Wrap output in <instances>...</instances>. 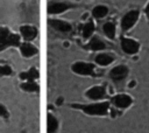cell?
I'll list each match as a JSON object with an SVG mask.
<instances>
[{
    "label": "cell",
    "mask_w": 149,
    "mask_h": 133,
    "mask_svg": "<svg viewBox=\"0 0 149 133\" xmlns=\"http://www.w3.org/2000/svg\"><path fill=\"white\" fill-rule=\"evenodd\" d=\"M109 106L111 103L108 100H101V102H94L91 104H79V103H72L70 104V107L81 111L83 113L92 117H106L109 114Z\"/></svg>",
    "instance_id": "6da1fadb"
},
{
    "label": "cell",
    "mask_w": 149,
    "mask_h": 133,
    "mask_svg": "<svg viewBox=\"0 0 149 133\" xmlns=\"http://www.w3.org/2000/svg\"><path fill=\"white\" fill-rule=\"evenodd\" d=\"M21 44V36L13 33L8 27L0 26V52L9 47H19Z\"/></svg>",
    "instance_id": "7a4b0ae2"
},
{
    "label": "cell",
    "mask_w": 149,
    "mask_h": 133,
    "mask_svg": "<svg viewBox=\"0 0 149 133\" xmlns=\"http://www.w3.org/2000/svg\"><path fill=\"white\" fill-rule=\"evenodd\" d=\"M71 70L73 74L79 75V76H92L95 77V65L90 62H84V61H77L72 63Z\"/></svg>",
    "instance_id": "3957f363"
},
{
    "label": "cell",
    "mask_w": 149,
    "mask_h": 133,
    "mask_svg": "<svg viewBox=\"0 0 149 133\" xmlns=\"http://www.w3.org/2000/svg\"><path fill=\"white\" fill-rule=\"evenodd\" d=\"M128 74H129L128 66L125 64H119L111 69V71L108 72V77L115 85H121L128 77Z\"/></svg>",
    "instance_id": "277c9868"
},
{
    "label": "cell",
    "mask_w": 149,
    "mask_h": 133,
    "mask_svg": "<svg viewBox=\"0 0 149 133\" xmlns=\"http://www.w3.org/2000/svg\"><path fill=\"white\" fill-rule=\"evenodd\" d=\"M140 18V12L137 9H132L129 12H127L122 18H121V21H120V27L122 29V32H128L130 30L137 22Z\"/></svg>",
    "instance_id": "5b68a950"
},
{
    "label": "cell",
    "mask_w": 149,
    "mask_h": 133,
    "mask_svg": "<svg viewBox=\"0 0 149 133\" xmlns=\"http://www.w3.org/2000/svg\"><path fill=\"white\" fill-rule=\"evenodd\" d=\"M120 47L122 51L127 55H135L140 51V42L126 36L120 37Z\"/></svg>",
    "instance_id": "8992f818"
},
{
    "label": "cell",
    "mask_w": 149,
    "mask_h": 133,
    "mask_svg": "<svg viewBox=\"0 0 149 133\" xmlns=\"http://www.w3.org/2000/svg\"><path fill=\"white\" fill-rule=\"evenodd\" d=\"M85 97L93 102H101L107 97L106 85H94L85 91Z\"/></svg>",
    "instance_id": "52a82bcc"
},
{
    "label": "cell",
    "mask_w": 149,
    "mask_h": 133,
    "mask_svg": "<svg viewBox=\"0 0 149 133\" xmlns=\"http://www.w3.org/2000/svg\"><path fill=\"white\" fill-rule=\"evenodd\" d=\"M72 7H74V5H72L71 2L62 1V0H52L48 4V13L52 15H57V14L66 12L68 9Z\"/></svg>",
    "instance_id": "ba28073f"
},
{
    "label": "cell",
    "mask_w": 149,
    "mask_h": 133,
    "mask_svg": "<svg viewBox=\"0 0 149 133\" xmlns=\"http://www.w3.org/2000/svg\"><path fill=\"white\" fill-rule=\"evenodd\" d=\"M109 103L116 108L125 110V108H128L133 104V98L127 93H118L111 98Z\"/></svg>",
    "instance_id": "9c48e42d"
},
{
    "label": "cell",
    "mask_w": 149,
    "mask_h": 133,
    "mask_svg": "<svg viewBox=\"0 0 149 133\" xmlns=\"http://www.w3.org/2000/svg\"><path fill=\"white\" fill-rule=\"evenodd\" d=\"M38 34V30L35 26L31 24H22L20 27V36L21 38H23L26 42H30L36 38Z\"/></svg>",
    "instance_id": "30bf717a"
},
{
    "label": "cell",
    "mask_w": 149,
    "mask_h": 133,
    "mask_svg": "<svg viewBox=\"0 0 149 133\" xmlns=\"http://www.w3.org/2000/svg\"><path fill=\"white\" fill-rule=\"evenodd\" d=\"M49 24L59 33H69L72 29L71 23L62 19H49Z\"/></svg>",
    "instance_id": "8fae6325"
},
{
    "label": "cell",
    "mask_w": 149,
    "mask_h": 133,
    "mask_svg": "<svg viewBox=\"0 0 149 133\" xmlns=\"http://www.w3.org/2000/svg\"><path fill=\"white\" fill-rule=\"evenodd\" d=\"M84 48H85L86 50H91V51H101V50L106 49V44H105V42H104L99 36L93 35V36L90 38L88 43H86V44L84 46Z\"/></svg>",
    "instance_id": "7c38bea8"
},
{
    "label": "cell",
    "mask_w": 149,
    "mask_h": 133,
    "mask_svg": "<svg viewBox=\"0 0 149 133\" xmlns=\"http://www.w3.org/2000/svg\"><path fill=\"white\" fill-rule=\"evenodd\" d=\"M114 60H115L114 55L108 54V52H99L98 55L94 56L95 64H98L100 66H107V65L112 64L114 62Z\"/></svg>",
    "instance_id": "4fadbf2b"
},
{
    "label": "cell",
    "mask_w": 149,
    "mask_h": 133,
    "mask_svg": "<svg viewBox=\"0 0 149 133\" xmlns=\"http://www.w3.org/2000/svg\"><path fill=\"white\" fill-rule=\"evenodd\" d=\"M19 49H20L21 55L23 57H26V58H29V57H31V56L37 54V48L34 44H31L30 42H26L24 41L23 43H21L19 46Z\"/></svg>",
    "instance_id": "5bb4252c"
},
{
    "label": "cell",
    "mask_w": 149,
    "mask_h": 133,
    "mask_svg": "<svg viewBox=\"0 0 149 133\" xmlns=\"http://www.w3.org/2000/svg\"><path fill=\"white\" fill-rule=\"evenodd\" d=\"M38 76H40V72H38V70H37L35 66H31V68H29L28 70L20 72V75H19V77H20V79H21L22 82L36 80V79L38 78Z\"/></svg>",
    "instance_id": "9a60e30c"
},
{
    "label": "cell",
    "mask_w": 149,
    "mask_h": 133,
    "mask_svg": "<svg viewBox=\"0 0 149 133\" xmlns=\"http://www.w3.org/2000/svg\"><path fill=\"white\" fill-rule=\"evenodd\" d=\"M102 30H104V34L106 37L111 38V40H114L115 38V35H116V27H115V23L112 22V21H108V22H105L104 26H102Z\"/></svg>",
    "instance_id": "2e32d148"
},
{
    "label": "cell",
    "mask_w": 149,
    "mask_h": 133,
    "mask_svg": "<svg viewBox=\"0 0 149 133\" xmlns=\"http://www.w3.org/2000/svg\"><path fill=\"white\" fill-rule=\"evenodd\" d=\"M94 29H95V26H94L93 20L87 21V22L83 26V29H81V36H83V38H85V40L91 38V37L93 36Z\"/></svg>",
    "instance_id": "e0dca14e"
},
{
    "label": "cell",
    "mask_w": 149,
    "mask_h": 133,
    "mask_svg": "<svg viewBox=\"0 0 149 133\" xmlns=\"http://www.w3.org/2000/svg\"><path fill=\"white\" fill-rule=\"evenodd\" d=\"M58 130V120L52 113H48L47 116V132L48 133H56Z\"/></svg>",
    "instance_id": "ac0fdd59"
},
{
    "label": "cell",
    "mask_w": 149,
    "mask_h": 133,
    "mask_svg": "<svg viewBox=\"0 0 149 133\" xmlns=\"http://www.w3.org/2000/svg\"><path fill=\"white\" fill-rule=\"evenodd\" d=\"M108 12H109L108 7H106L104 5H98V6L93 7V9H92V16L94 19H104L108 14Z\"/></svg>",
    "instance_id": "d6986e66"
},
{
    "label": "cell",
    "mask_w": 149,
    "mask_h": 133,
    "mask_svg": "<svg viewBox=\"0 0 149 133\" xmlns=\"http://www.w3.org/2000/svg\"><path fill=\"white\" fill-rule=\"evenodd\" d=\"M21 90L26 91V92H38L40 91V86L36 83V80H27V82H22L20 85Z\"/></svg>",
    "instance_id": "ffe728a7"
},
{
    "label": "cell",
    "mask_w": 149,
    "mask_h": 133,
    "mask_svg": "<svg viewBox=\"0 0 149 133\" xmlns=\"http://www.w3.org/2000/svg\"><path fill=\"white\" fill-rule=\"evenodd\" d=\"M13 70L8 64H0V76H9Z\"/></svg>",
    "instance_id": "44dd1931"
},
{
    "label": "cell",
    "mask_w": 149,
    "mask_h": 133,
    "mask_svg": "<svg viewBox=\"0 0 149 133\" xmlns=\"http://www.w3.org/2000/svg\"><path fill=\"white\" fill-rule=\"evenodd\" d=\"M0 117L3 119H7L9 117V111L3 104H0Z\"/></svg>",
    "instance_id": "7402d4cb"
},
{
    "label": "cell",
    "mask_w": 149,
    "mask_h": 133,
    "mask_svg": "<svg viewBox=\"0 0 149 133\" xmlns=\"http://www.w3.org/2000/svg\"><path fill=\"white\" fill-rule=\"evenodd\" d=\"M143 12H144V15H146V18H147V20H148V22H149V1L147 2V5H146Z\"/></svg>",
    "instance_id": "603a6c76"
},
{
    "label": "cell",
    "mask_w": 149,
    "mask_h": 133,
    "mask_svg": "<svg viewBox=\"0 0 149 133\" xmlns=\"http://www.w3.org/2000/svg\"><path fill=\"white\" fill-rule=\"evenodd\" d=\"M61 103H63V98H61V97H59V98L57 99V102H56V104H57V105H62Z\"/></svg>",
    "instance_id": "cb8c5ba5"
},
{
    "label": "cell",
    "mask_w": 149,
    "mask_h": 133,
    "mask_svg": "<svg viewBox=\"0 0 149 133\" xmlns=\"http://www.w3.org/2000/svg\"><path fill=\"white\" fill-rule=\"evenodd\" d=\"M134 85H135V80H132V82L128 84V86H129V88H134Z\"/></svg>",
    "instance_id": "d4e9b609"
}]
</instances>
